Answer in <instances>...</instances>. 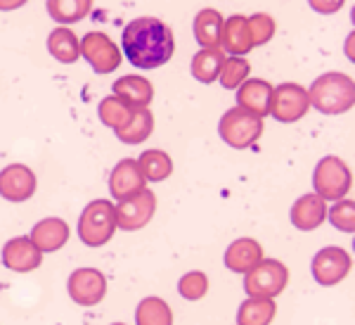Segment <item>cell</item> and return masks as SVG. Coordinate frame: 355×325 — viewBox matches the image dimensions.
I'll return each mask as SVG.
<instances>
[{
	"label": "cell",
	"instance_id": "19",
	"mask_svg": "<svg viewBox=\"0 0 355 325\" xmlns=\"http://www.w3.org/2000/svg\"><path fill=\"white\" fill-rule=\"evenodd\" d=\"M114 95L119 100H123L128 107H150L154 100V88L145 76H137V74H128L121 76L119 81H114Z\"/></svg>",
	"mask_w": 355,
	"mask_h": 325
},
{
	"label": "cell",
	"instance_id": "23",
	"mask_svg": "<svg viewBox=\"0 0 355 325\" xmlns=\"http://www.w3.org/2000/svg\"><path fill=\"white\" fill-rule=\"evenodd\" d=\"M223 15L214 8H204L194 17V38L202 48H218L220 45Z\"/></svg>",
	"mask_w": 355,
	"mask_h": 325
},
{
	"label": "cell",
	"instance_id": "16",
	"mask_svg": "<svg viewBox=\"0 0 355 325\" xmlns=\"http://www.w3.org/2000/svg\"><path fill=\"white\" fill-rule=\"evenodd\" d=\"M270 98L272 85L263 78H246L237 88V107L256 114V117H268L270 114Z\"/></svg>",
	"mask_w": 355,
	"mask_h": 325
},
{
	"label": "cell",
	"instance_id": "26",
	"mask_svg": "<svg viewBox=\"0 0 355 325\" xmlns=\"http://www.w3.org/2000/svg\"><path fill=\"white\" fill-rule=\"evenodd\" d=\"M137 167H140L147 183H162L173 174V159L164 150H147L137 159Z\"/></svg>",
	"mask_w": 355,
	"mask_h": 325
},
{
	"label": "cell",
	"instance_id": "6",
	"mask_svg": "<svg viewBox=\"0 0 355 325\" xmlns=\"http://www.w3.org/2000/svg\"><path fill=\"white\" fill-rule=\"evenodd\" d=\"M289 283V269L279 259H261L244 273V290L249 297L275 299Z\"/></svg>",
	"mask_w": 355,
	"mask_h": 325
},
{
	"label": "cell",
	"instance_id": "35",
	"mask_svg": "<svg viewBox=\"0 0 355 325\" xmlns=\"http://www.w3.org/2000/svg\"><path fill=\"white\" fill-rule=\"evenodd\" d=\"M28 0H0V12H12V10L24 8Z\"/></svg>",
	"mask_w": 355,
	"mask_h": 325
},
{
	"label": "cell",
	"instance_id": "3",
	"mask_svg": "<svg viewBox=\"0 0 355 325\" xmlns=\"http://www.w3.org/2000/svg\"><path fill=\"white\" fill-rule=\"evenodd\" d=\"M116 233V219H114V204L107 199H93L81 212L78 219V238L88 247H102Z\"/></svg>",
	"mask_w": 355,
	"mask_h": 325
},
{
	"label": "cell",
	"instance_id": "10",
	"mask_svg": "<svg viewBox=\"0 0 355 325\" xmlns=\"http://www.w3.org/2000/svg\"><path fill=\"white\" fill-rule=\"evenodd\" d=\"M313 278L324 288L339 285L351 273L353 259L343 247H324L313 256Z\"/></svg>",
	"mask_w": 355,
	"mask_h": 325
},
{
	"label": "cell",
	"instance_id": "17",
	"mask_svg": "<svg viewBox=\"0 0 355 325\" xmlns=\"http://www.w3.org/2000/svg\"><path fill=\"white\" fill-rule=\"evenodd\" d=\"M327 221V202L320 195H303L291 204V224L299 231H315Z\"/></svg>",
	"mask_w": 355,
	"mask_h": 325
},
{
	"label": "cell",
	"instance_id": "30",
	"mask_svg": "<svg viewBox=\"0 0 355 325\" xmlns=\"http://www.w3.org/2000/svg\"><path fill=\"white\" fill-rule=\"evenodd\" d=\"M249 62L244 60V57H225V62H223V69L218 74V81L223 88L232 90V88H239L246 78H249Z\"/></svg>",
	"mask_w": 355,
	"mask_h": 325
},
{
	"label": "cell",
	"instance_id": "1",
	"mask_svg": "<svg viewBox=\"0 0 355 325\" xmlns=\"http://www.w3.org/2000/svg\"><path fill=\"white\" fill-rule=\"evenodd\" d=\"M121 50L137 69H159L175 53V36L166 22L157 17H140L125 24Z\"/></svg>",
	"mask_w": 355,
	"mask_h": 325
},
{
	"label": "cell",
	"instance_id": "27",
	"mask_svg": "<svg viewBox=\"0 0 355 325\" xmlns=\"http://www.w3.org/2000/svg\"><path fill=\"white\" fill-rule=\"evenodd\" d=\"M137 325H173V311L162 297H145L135 309Z\"/></svg>",
	"mask_w": 355,
	"mask_h": 325
},
{
	"label": "cell",
	"instance_id": "20",
	"mask_svg": "<svg viewBox=\"0 0 355 325\" xmlns=\"http://www.w3.org/2000/svg\"><path fill=\"white\" fill-rule=\"evenodd\" d=\"M261 259H263V247L254 238H239L225 252V266L232 273H242V276L246 271L254 269Z\"/></svg>",
	"mask_w": 355,
	"mask_h": 325
},
{
	"label": "cell",
	"instance_id": "33",
	"mask_svg": "<svg viewBox=\"0 0 355 325\" xmlns=\"http://www.w3.org/2000/svg\"><path fill=\"white\" fill-rule=\"evenodd\" d=\"M329 224L334 228H339L343 233H353L355 231V204L351 199H336V204L327 212Z\"/></svg>",
	"mask_w": 355,
	"mask_h": 325
},
{
	"label": "cell",
	"instance_id": "18",
	"mask_svg": "<svg viewBox=\"0 0 355 325\" xmlns=\"http://www.w3.org/2000/svg\"><path fill=\"white\" fill-rule=\"evenodd\" d=\"M28 238H31V242L41 249V254H50V252H57V249H62L67 244L69 226H67V221L50 216V219L38 221V224L33 226V231Z\"/></svg>",
	"mask_w": 355,
	"mask_h": 325
},
{
	"label": "cell",
	"instance_id": "32",
	"mask_svg": "<svg viewBox=\"0 0 355 325\" xmlns=\"http://www.w3.org/2000/svg\"><path fill=\"white\" fill-rule=\"evenodd\" d=\"M246 24H249V36L254 48L256 45H266L275 36V19L266 12H256L246 17Z\"/></svg>",
	"mask_w": 355,
	"mask_h": 325
},
{
	"label": "cell",
	"instance_id": "28",
	"mask_svg": "<svg viewBox=\"0 0 355 325\" xmlns=\"http://www.w3.org/2000/svg\"><path fill=\"white\" fill-rule=\"evenodd\" d=\"M93 10V0H48V12L57 24H76Z\"/></svg>",
	"mask_w": 355,
	"mask_h": 325
},
{
	"label": "cell",
	"instance_id": "29",
	"mask_svg": "<svg viewBox=\"0 0 355 325\" xmlns=\"http://www.w3.org/2000/svg\"><path fill=\"white\" fill-rule=\"evenodd\" d=\"M97 114H100V122L105 124V126L116 131V128H121L130 122V117H133V107H128L123 100H119L116 95H110V98H105L100 102Z\"/></svg>",
	"mask_w": 355,
	"mask_h": 325
},
{
	"label": "cell",
	"instance_id": "24",
	"mask_svg": "<svg viewBox=\"0 0 355 325\" xmlns=\"http://www.w3.org/2000/svg\"><path fill=\"white\" fill-rule=\"evenodd\" d=\"M223 62H225V53L220 50V45L218 48H202L192 57V76L199 83H214L223 69Z\"/></svg>",
	"mask_w": 355,
	"mask_h": 325
},
{
	"label": "cell",
	"instance_id": "4",
	"mask_svg": "<svg viewBox=\"0 0 355 325\" xmlns=\"http://www.w3.org/2000/svg\"><path fill=\"white\" fill-rule=\"evenodd\" d=\"M313 185H315V195H320L324 202L343 199L353 188L351 169H348V164L341 157L329 155L320 159V164L315 167L313 174Z\"/></svg>",
	"mask_w": 355,
	"mask_h": 325
},
{
	"label": "cell",
	"instance_id": "14",
	"mask_svg": "<svg viewBox=\"0 0 355 325\" xmlns=\"http://www.w3.org/2000/svg\"><path fill=\"white\" fill-rule=\"evenodd\" d=\"M43 261V254L36 244L31 242V238H12L5 242L3 247V264L5 269L15 273H28L36 271Z\"/></svg>",
	"mask_w": 355,
	"mask_h": 325
},
{
	"label": "cell",
	"instance_id": "22",
	"mask_svg": "<svg viewBox=\"0 0 355 325\" xmlns=\"http://www.w3.org/2000/svg\"><path fill=\"white\" fill-rule=\"evenodd\" d=\"M48 50L62 65H73L81 57V41L76 38V33L67 26H57L48 36Z\"/></svg>",
	"mask_w": 355,
	"mask_h": 325
},
{
	"label": "cell",
	"instance_id": "2",
	"mask_svg": "<svg viewBox=\"0 0 355 325\" xmlns=\"http://www.w3.org/2000/svg\"><path fill=\"white\" fill-rule=\"evenodd\" d=\"M308 90L311 107L322 114H343L355 105V83L351 76L339 72L322 74Z\"/></svg>",
	"mask_w": 355,
	"mask_h": 325
},
{
	"label": "cell",
	"instance_id": "31",
	"mask_svg": "<svg viewBox=\"0 0 355 325\" xmlns=\"http://www.w3.org/2000/svg\"><path fill=\"white\" fill-rule=\"evenodd\" d=\"M178 292L187 301H199L209 292V278L202 271H190L178 281Z\"/></svg>",
	"mask_w": 355,
	"mask_h": 325
},
{
	"label": "cell",
	"instance_id": "21",
	"mask_svg": "<svg viewBox=\"0 0 355 325\" xmlns=\"http://www.w3.org/2000/svg\"><path fill=\"white\" fill-rule=\"evenodd\" d=\"M152 131H154V117H152L150 107H135L130 122L125 124V126L116 128L114 133H116V138L125 142V145H140V142H145L150 138Z\"/></svg>",
	"mask_w": 355,
	"mask_h": 325
},
{
	"label": "cell",
	"instance_id": "8",
	"mask_svg": "<svg viewBox=\"0 0 355 325\" xmlns=\"http://www.w3.org/2000/svg\"><path fill=\"white\" fill-rule=\"evenodd\" d=\"M154 212H157V195L150 188H142L137 195L121 199L114 204V219H116V228L121 231H140L152 221Z\"/></svg>",
	"mask_w": 355,
	"mask_h": 325
},
{
	"label": "cell",
	"instance_id": "12",
	"mask_svg": "<svg viewBox=\"0 0 355 325\" xmlns=\"http://www.w3.org/2000/svg\"><path fill=\"white\" fill-rule=\"evenodd\" d=\"M36 174L26 164H8L0 171V197L8 202H26L36 192Z\"/></svg>",
	"mask_w": 355,
	"mask_h": 325
},
{
	"label": "cell",
	"instance_id": "9",
	"mask_svg": "<svg viewBox=\"0 0 355 325\" xmlns=\"http://www.w3.org/2000/svg\"><path fill=\"white\" fill-rule=\"evenodd\" d=\"M81 55L97 74H112L121 65V50L105 31H88L81 38Z\"/></svg>",
	"mask_w": 355,
	"mask_h": 325
},
{
	"label": "cell",
	"instance_id": "34",
	"mask_svg": "<svg viewBox=\"0 0 355 325\" xmlns=\"http://www.w3.org/2000/svg\"><path fill=\"white\" fill-rule=\"evenodd\" d=\"M308 5L320 15H334L346 5V0H308Z\"/></svg>",
	"mask_w": 355,
	"mask_h": 325
},
{
	"label": "cell",
	"instance_id": "37",
	"mask_svg": "<svg viewBox=\"0 0 355 325\" xmlns=\"http://www.w3.org/2000/svg\"><path fill=\"white\" fill-rule=\"evenodd\" d=\"M112 325H125V323H112Z\"/></svg>",
	"mask_w": 355,
	"mask_h": 325
},
{
	"label": "cell",
	"instance_id": "25",
	"mask_svg": "<svg viewBox=\"0 0 355 325\" xmlns=\"http://www.w3.org/2000/svg\"><path fill=\"white\" fill-rule=\"evenodd\" d=\"M275 313H277L275 299L249 297L237 309V325H270Z\"/></svg>",
	"mask_w": 355,
	"mask_h": 325
},
{
	"label": "cell",
	"instance_id": "7",
	"mask_svg": "<svg viewBox=\"0 0 355 325\" xmlns=\"http://www.w3.org/2000/svg\"><path fill=\"white\" fill-rule=\"evenodd\" d=\"M311 110L308 90L299 83H279L272 88L270 98V117L279 124H294L306 117Z\"/></svg>",
	"mask_w": 355,
	"mask_h": 325
},
{
	"label": "cell",
	"instance_id": "5",
	"mask_svg": "<svg viewBox=\"0 0 355 325\" xmlns=\"http://www.w3.org/2000/svg\"><path fill=\"white\" fill-rule=\"evenodd\" d=\"M218 133L225 145L234 150H246L263 135V119L242 107H232L220 117Z\"/></svg>",
	"mask_w": 355,
	"mask_h": 325
},
{
	"label": "cell",
	"instance_id": "36",
	"mask_svg": "<svg viewBox=\"0 0 355 325\" xmlns=\"http://www.w3.org/2000/svg\"><path fill=\"white\" fill-rule=\"evenodd\" d=\"M351 48H353V36L348 38V57H351V60H353V50H351Z\"/></svg>",
	"mask_w": 355,
	"mask_h": 325
},
{
	"label": "cell",
	"instance_id": "11",
	"mask_svg": "<svg viewBox=\"0 0 355 325\" xmlns=\"http://www.w3.org/2000/svg\"><path fill=\"white\" fill-rule=\"evenodd\" d=\"M67 292L76 304L95 306L107 294V278L97 269H76L67 281Z\"/></svg>",
	"mask_w": 355,
	"mask_h": 325
},
{
	"label": "cell",
	"instance_id": "13",
	"mask_svg": "<svg viewBox=\"0 0 355 325\" xmlns=\"http://www.w3.org/2000/svg\"><path fill=\"white\" fill-rule=\"evenodd\" d=\"M145 176H142L140 167H137V159H121L110 174V192L116 202L128 199L137 195V192L145 188Z\"/></svg>",
	"mask_w": 355,
	"mask_h": 325
},
{
	"label": "cell",
	"instance_id": "15",
	"mask_svg": "<svg viewBox=\"0 0 355 325\" xmlns=\"http://www.w3.org/2000/svg\"><path fill=\"white\" fill-rule=\"evenodd\" d=\"M220 50L232 57H244L246 53L254 50V43H251L249 36V24H246L244 15H232L227 19H223Z\"/></svg>",
	"mask_w": 355,
	"mask_h": 325
}]
</instances>
